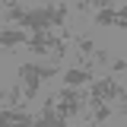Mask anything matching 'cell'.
Masks as SVG:
<instances>
[{
  "mask_svg": "<svg viewBox=\"0 0 127 127\" xmlns=\"http://www.w3.org/2000/svg\"><path fill=\"white\" fill-rule=\"evenodd\" d=\"M61 70L57 67H41V64H19V83L26 86V98H35L38 95V83L41 79L57 76Z\"/></svg>",
  "mask_w": 127,
  "mask_h": 127,
  "instance_id": "1",
  "label": "cell"
},
{
  "mask_svg": "<svg viewBox=\"0 0 127 127\" xmlns=\"http://www.w3.org/2000/svg\"><path fill=\"white\" fill-rule=\"evenodd\" d=\"M89 98H98V102H114V98H124V86H121L114 76L95 79V83H89Z\"/></svg>",
  "mask_w": 127,
  "mask_h": 127,
  "instance_id": "2",
  "label": "cell"
},
{
  "mask_svg": "<svg viewBox=\"0 0 127 127\" xmlns=\"http://www.w3.org/2000/svg\"><path fill=\"white\" fill-rule=\"evenodd\" d=\"M22 26L32 32H45V29H54V19H51V6H35V10H29L26 13V19H22Z\"/></svg>",
  "mask_w": 127,
  "mask_h": 127,
  "instance_id": "3",
  "label": "cell"
},
{
  "mask_svg": "<svg viewBox=\"0 0 127 127\" xmlns=\"http://www.w3.org/2000/svg\"><path fill=\"white\" fill-rule=\"evenodd\" d=\"M54 105H57V95H54V98H45V108H41V114L35 118V124H32V127H70V124H67V118L57 114Z\"/></svg>",
  "mask_w": 127,
  "mask_h": 127,
  "instance_id": "4",
  "label": "cell"
},
{
  "mask_svg": "<svg viewBox=\"0 0 127 127\" xmlns=\"http://www.w3.org/2000/svg\"><path fill=\"white\" fill-rule=\"evenodd\" d=\"M13 124H35V118L22 108H3L0 111V127H13Z\"/></svg>",
  "mask_w": 127,
  "mask_h": 127,
  "instance_id": "5",
  "label": "cell"
},
{
  "mask_svg": "<svg viewBox=\"0 0 127 127\" xmlns=\"http://www.w3.org/2000/svg\"><path fill=\"white\" fill-rule=\"evenodd\" d=\"M64 83L67 86H89L92 79V67H76V70H64Z\"/></svg>",
  "mask_w": 127,
  "mask_h": 127,
  "instance_id": "6",
  "label": "cell"
},
{
  "mask_svg": "<svg viewBox=\"0 0 127 127\" xmlns=\"http://www.w3.org/2000/svg\"><path fill=\"white\" fill-rule=\"evenodd\" d=\"M26 41H29V38H26L22 29H10V26H6V29L0 32V45L3 48H16V45H26Z\"/></svg>",
  "mask_w": 127,
  "mask_h": 127,
  "instance_id": "7",
  "label": "cell"
},
{
  "mask_svg": "<svg viewBox=\"0 0 127 127\" xmlns=\"http://www.w3.org/2000/svg\"><path fill=\"white\" fill-rule=\"evenodd\" d=\"M89 108H92V121H95V124H102V121H108V118H111V108H108V102L89 98Z\"/></svg>",
  "mask_w": 127,
  "mask_h": 127,
  "instance_id": "8",
  "label": "cell"
},
{
  "mask_svg": "<svg viewBox=\"0 0 127 127\" xmlns=\"http://www.w3.org/2000/svg\"><path fill=\"white\" fill-rule=\"evenodd\" d=\"M22 95H26V86H22V83H19V86H10L6 95H3V98H6V108H19Z\"/></svg>",
  "mask_w": 127,
  "mask_h": 127,
  "instance_id": "9",
  "label": "cell"
},
{
  "mask_svg": "<svg viewBox=\"0 0 127 127\" xmlns=\"http://www.w3.org/2000/svg\"><path fill=\"white\" fill-rule=\"evenodd\" d=\"M26 13H29V10H22L19 3H10V0H6V10H3V16H6L10 22H22V19H26Z\"/></svg>",
  "mask_w": 127,
  "mask_h": 127,
  "instance_id": "10",
  "label": "cell"
},
{
  "mask_svg": "<svg viewBox=\"0 0 127 127\" xmlns=\"http://www.w3.org/2000/svg\"><path fill=\"white\" fill-rule=\"evenodd\" d=\"M95 22L98 26H114L118 22V10H95Z\"/></svg>",
  "mask_w": 127,
  "mask_h": 127,
  "instance_id": "11",
  "label": "cell"
},
{
  "mask_svg": "<svg viewBox=\"0 0 127 127\" xmlns=\"http://www.w3.org/2000/svg\"><path fill=\"white\" fill-rule=\"evenodd\" d=\"M89 3H92L95 10H114V3H118V0H89Z\"/></svg>",
  "mask_w": 127,
  "mask_h": 127,
  "instance_id": "12",
  "label": "cell"
},
{
  "mask_svg": "<svg viewBox=\"0 0 127 127\" xmlns=\"http://www.w3.org/2000/svg\"><path fill=\"white\" fill-rule=\"evenodd\" d=\"M108 67L114 70V73H121V70H127V61H124V57H114V61H111Z\"/></svg>",
  "mask_w": 127,
  "mask_h": 127,
  "instance_id": "13",
  "label": "cell"
},
{
  "mask_svg": "<svg viewBox=\"0 0 127 127\" xmlns=\"http://www.w3.org/2000/svg\"><path fill=\"white\" fill-rule=\"evenodd\" d=\"M118 29H127V6H121L118 10V22H114Z\"/></svg>",
  "mask_w": 127,
  "mask_h": 127,
  "instance_id": "14",
  "label": "cell"
},
{
  "mask_svg": "<svg viewBox=\"0 0 127 127\" xmlns=\"http://www.w3.org/2000/svg\"><path fill=\"white\" fill-rule=\"evenodd\" d=\"M13 127H32V124H13Z\"/></svg>",
  "mask_w": 127,
  "mask_h": 127,
  "instance_id": "15",
  "label": "cell"
},
{
  "mask_svg": "<svg viewBox=\"0 0 127 127\" xmlns=\"http://www.w3.org/2000/svg\"><path fill=\"white\" fill-rule=\"evenodd\" d=\"M54 3H67V0H54Z\"/></svg>",
  "mask_w": 127,
  "mask_h": 127,
  "instance_id": "16",
  "label": "cell"
}]
</instances>
